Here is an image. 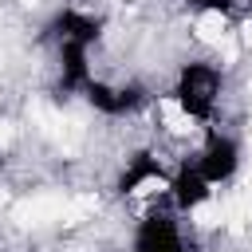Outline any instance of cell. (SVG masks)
<instances>
[{"mask_svg":"<svg viewBox=\"0 0 252 252\" xmlns=\"http://www.w3.org/2000/svg\"><path fill=\"white\" fill-rule=\"evenodd\" d=\"M193 8H201V12H232V0H189Z\"/></svg>","mask_w":252,"mask_h":252,"instance_id":"8","label":"cell"},{"mask_svg":"<svg viewBox=\"0 0 252 252\" xmlns=\"http://www.w3.org/2000/svg\"><path fill=\"white\" fill-rule=\"evenodd\" d=\"M51 32L59 35V43H94L98 39V32H102V24L94 20V16H87V12H75V8H67V12H59L55 20H51Z\"/></svg>","mask_w":252,"mask_h":252,"instance_id":"5","label":"cell"},{"mask_svg":"<svg viewBox=\"0 0 252 252\" xmlns=\"http://www.w3.org/2000/svg\"><path fill=\"white\" fill-rule=\"evenodd\" d=\"M134 252H189V244L181 240V228L173 217L150 213L134 232Z\"/></svg>","mask_w":252,"mask_h":252,"instance_id":"2","label":"cell"},{"mask_svg":"<svg viewBox=\"0 0 252 252\" xmlns=\"http://www.w3.org/2000/svg\"><path fill=\"white\" fill-rule=\"evenodd\" d=\"M244 4H248V8H252V0H244Z\"/></svg>","mask_w":252,"mask_h":252,"instance_id":"9","label":"cell"},{"mask_svg":"<svg viewBox=\"0 0 252 252\" xmlns=\"http://www.w3.org/2000/svg\"><path fill=\"white\" fill-rule=\"evenodd\" d=\"M209 177L201 173V165H181L177 177H173V205L177 209H197L205 197H209Z\"/></svg>","mask_w":252,"mask_h":252,"instance_id":"6","label":"cell"},{"mask_svg":"<svg viewBox=\"0 0 252 252\" xmlns=\"http://www.w3.org/2000/svg\"><path fill=\"white\" fill-rule=\"evenodd\" d=\"M177 102L189 118H209L213 106H217V94H220V75L209 67V63H185L181 75H177Z\"/></svg>","mask_w":252,"mask_h":252,"instance_id":"1","label":"cell"},{"mask_svg":"<svg viewBox=\"0 0 252 252\" xmlns=\"http://www.w3.org/2000/svg\"><path fill=\"white\" fill-rule=\"evenodd\" d=\"M83 94L102 114H130V110H138L146 102V91L142 87H106V83H94V79L83 87Z\"/></svg>","mask_w":252,"mask_h":252,"instance_id":"3","label":"cell"},{"mask_svg":"<svg viewBox=\"0 0 252 252\" xmlns=\"http://www.w3.org/2000/svg\"><path fill=\"white\" fill-rule=\"evenodd\" d=\"M154 177H161V161L154 154H134L130 158V169L118 177V193H134L142 181H154Z\"/></svg>","mask_w":252,"mask_h":252,"instance_id":"7","label":"cell"},{"mask_svg":"<svg viewBox=\"0 0 252 252\" xmlns=\"http://www.w3.org/2000/svg\"><path fill=\"white\" fill-rule=\"evenodd\" d=\"M201 173L217 185V181H228L232 173H236V165H240V150H236V142L232 138H224V134H209V142H205V150H201Z\"/></svg>","mask_w":252,"mask_h":252,"instance_id":"4","label":"cell"}]
</instances>
